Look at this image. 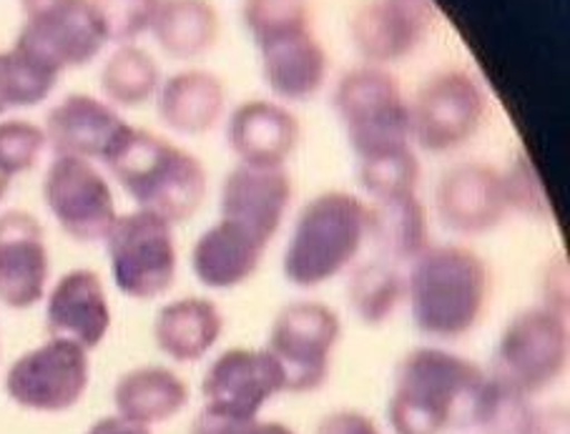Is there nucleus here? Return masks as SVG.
I'll use <instances>...</instances> for the list:
<instances>
[{
  "mask_svg": "<svg viewBox=\"0 0 570 434\" xmlns=\"http://www.w3.org/2000/svg\"><path fill=\"white\" fill-rule=\"evenodd\" d=\"M405 304L420 334L440 342L468 337L483 322L493 274L480 254L460 244H430L410 262Z\"/></svg>",
  "mask_w": 570,
  "mask_h": 434,
  "instance_id": "f257e3e1",
  "label": "nucleus"
},
{
  "mask_svg": "<svg viewBox=\"0 0 570 434\" xmlns=\"http://www.w3.org/2000/svg\"><path fill=\"white\" fill-rule=\"evenodd\" d=\"M485 379L473 359L442 347L410 349L397 362L387 400L395 434H442L468 427L470 407Z\"/></svg>",
  "mask_w": 570,
  "mask_h": 434,
  "instance_id": "f03ea898",
  "label": "nucleus"
},
{
  "mask_svg": "<svg viewBox=\"0 0 570 434\" xmlns=\"http://www.w3.org/2000/svg\"><path fill=\"white\" fill-rule=\"evenodd\" d=\"M104 164L136 209L161 216L171 226L191 221L209 189L204 164L149 128L129 126Z\"/></svg>",
  "mask_w": 570,
  "mask_h": 434,
  "instance_id": "7ed1b4c3",
  "label": "nucleus"
},
{
  "mask_svg": "<svg viewBox=\"0 0 570 434\" xmlns=\"http://www.w3.org/2000/svg\"><path fill=\"white\" fill-rule=\"evenodd\" d=\"M367 241V204L357 194L330 189L302 206L284 246L282 274L297 289L337 279Z\"/></svg>",
  "mask_w": 570,
  "mask_h": 434,
  "instance_id": "20e7f679",
  "label": "nucleus"
},
{
  "mask_svg": "<svg viewBox=\"0 0 570 434\" xmlns=\"http://www.w3.org/2000/svg\"><path fill=\"white\" fill-rule=\"evenodd\" d=\"M332 106L357 159L412 146L410 103L385 68H352L334 88Z\"/></svg>",
  "mask_w": 570,
  "mask_h": 434,
  "instance_id": "39448f33",
  "label": "nucleus"
},
{
  "mask_svg": "<svg viewBox=\"0 0 570 434\" xmlns=\"http://www.w3.org/2000/svg\"><path fill=\"white\" fill-rule=\"evenodd\" d=\"M570 357L568 317L546 307H528L505 324L498 337L490 372L525 397L546 392L563 377Z\"/></svg>",
  "mask_w": 570,
  "mask_h": 434,
  "instance_id": "423d86ee",
  "label": "nucleus"
},
{
  "mask_svg": "<svg viewBox=\"0 0 570 434\" xmlns=\"http://www.w3.org/2000/svg\"><path fill=\"white\" fill-rule=\"evenodd\" d=\"M104 244L114 284L124 297L154 302L174 286L179 251L174 226L161 216L141 209L119 214Z\"/></svg>",
  "mask_w": 570,
  "mask_h": 434,
  "instance_id": "0eeeda50",
  "label": "nucleus"
},
{
  "mask_svg": "<svg viewBox=\"0 0 570 434\" xmlns=\"http://www.w3.org/2000/svg\"><path fill=\"white\" fill-rule=\"evenodd\" d=\"M342 322L330 304L294 299L274 314L267 349L284 372V392L312 394L330 379Z\"/></svg>",
  "mask_w": 570,
  "mask_h": 434,
  "instance_id": "6e6552de",
  "label": "nucleus"
},
{
  "mask_svg": "<svg viewBox=\"0 0 570 434\" xmlns=\"http://www.w3.org/2000/svg\"><path fill=\"white\" fill-rule=\"evenodd\" d=\"M488 116V93L473 73L450 68L428 78L410 103V144L450 154L473 141Z\"/></svg>",
  "mask_w": 570,
  "mask_h": 434,
  "instance_id": "1a4fd4ad",
  "label": "nucleus"
},
{
  "mask_svg": "<svg viewBox=\"0 0 570 434\" xmlns=\"http://www.w3.org/2000/svg\"><path fill=\"white\" fill-rule=\"evenodd\" d=\"M88 382V352L73 342L48 337L8 367L6 394L28 412L61 414L83 400Z\"/></svg>",
  "mask_w": 570,
  "mask_h": 434,
  "instance_id": "9d476101",
  "label": "nucleus"
},
{
  "mask_svg": "<svg viewBox=\"0 0 570 434\" xmlns=\"http://www.w3.org/2000/svg\"><path fill=\"white\" fill-rule=\"evenodd\" d=\"M43 201L68 239L98 244L116 221L111 184L94 161L76 156H56L43 176Z\"/></svg>",
  "mask_w": 570,
  "mask_h": 434,
  "instance_id": "9b49d317",
  "label": "nucleus"
},
{
  "mask_svg": "<svg viewBox=\"0 0 570 434\" xmlns=\"http://www.w3.org/2000/svg\"><path fill=\"white\" fill-rule=\"evenodd\" d=\"M440 224L458 236H483L508 219L503 171L495 166L465 161L442 174L435 189Z\"/></svg>",
  "mask_w": 570,
  "mask_h": 434,
  "instance_id": "f8f14e48",
  "label": "nucleus"
},
{
  "mask_svg": "<svg viewBox=\"0 0 570 434\" xmlns=\"http://www.w3.org/2000/svg\"><path fill=\"white\" fill-rule=\"evenodd\" d=\"M51 279L43 224L26 209L0 214V304L8 309H33L46 299Z\"/></svg>",
  "mask_w": 570,
  "mask_h": 434,
  "instance_id": "ddd939ff",
  "label": "nucleus"
},
{
  "mask_svg": "<svg viewBox=\"0 0 570 434\" xmlns=\"http://www.w3.org/2000/svg\"><path fill=\"white\" fill-rule=\"evenodd\" d=\"M435 18L432 0H370L352 16L350 36L367 66L382 68L415 53Z\"/></svg>",
  "mask_w": 570,
  "mask_h": 434,
  "instance_id": "4468645a",
  "label": "nucleus"
},
{
  "mask_svg": "<svg viewBox=\"0 0 570 434\" xmlns=\"http://www.w3.org/2000/svg\"><path fill=\"white\" fill-rule=\"evenodd\" d=\"M277 394H284V372L267 349H226L202 379L204 404L239 417H259Z\"/></svg>",
  "mask_w": 570,
  "mask_h": 434,
  "instance_id": "2eb2a0df",
  "label": "nucleus"
},
{
  "mask_svg": "<svg viewBox=\"0 0 570 434\" xmlns=\"http://www.w3.org/2000/svg\"><path fill=\"white\" fill-rule=\"evenodd\" d=\"M16 41L63 73L68 68L96 61L108 38L91 0H63L43 13L26 18Z\"/></svg>",
  "mask_w": 570,
  "mask_h": 434,
  "instance_id": "dca6fc26",
  "label": "nucleus"
},
{
  "mask_svg": "<svg viewBox=\"0 0 570 434\" xmlns=\"http://www.w3.org/2000/svg\"><path fill=\"white\" fill-rule=\"evenodd\" d=\"M292 194V179L284 166L259 169L237 164L222 181L219 219L239 224L264 244H272L289 211Z\"/></svg>",
  "mask_w": 570,
  "mask_h": 434,
  "instance_id": "f3484780",
  "label": "nucleus"
},
{
  "mask_svg": "<svg viewBox=\"0 0 570 434\" xmlns=\"http://www.w3.org/2000/svg\"><path fill=\"white\" fill-rule=\"evenodd\" d=\"M111 329V304L94 269H71L46 297V332L51 339L73 342L86 352L104 344Z\"/></svg>",
  "mask_w": 570,
  "mask_h": 434,
  "instance_id": "a211bd4d",
  "label": "nucleus"
},
{
  "mask_svg": "<svg viewBox=\"0 0 570 434\" xmlns=\"http://www.w3.org/2000/svg\"><path fill=\"white\" fill-rule=\"evenodd\" d=\"M129 126L111 103L88 93H71L48 111L43 134L56 156L106 161Z\"/></svg>",
  "mask_w": 570,
  "mask_h": 434,
  "instance_id": "6ab92c4d",
  "label": "nucleus"
},
{
  "mask_svg": "<svg viewBox=\"0 0 570 434\" xmlns=\"http://www.w3.org/2000/svg\"><path fill=\"white\" fill-rule=\"evenodd\" d=\"M302 126L279 101H254L234 108L226 124V144L244 166L282 169L297 151Z\"/></svg>",
  "mask_w": 570,
  "mask_h": 434,
  "instance_id": "aec40b11",
  "label": "nucleus"
},
{
  "mask_svg": "<svg viewBox=\"0 0 570 434\" xmlns=\"http://www.w3.org/2000/svg\"><path fill=\"white\" fill-rule=\"evenodd\" d=\"M259 236L242 229L239 224L219 219L202 231L191 246V272L206 289L229 292L244 286L259 272L267 254Z\"/></svg>",
  "mask_w": 570,
  "mask_h": 434,
  "instance_id": "412c9836",
  "label": "nucleus"
},
{
  "mask_svg": "<svg viewBox=\"0 0 570 434\" xmlns=\"http://www.w3.org/2000/svg\"><path fill=\"white\" fill-rule=\"evenodd\" d=\"M262 76L269 91L287 103H304L322 91L330 58L312 31L259 46Z\"/></svg>",
  "mask_w": 570,
  "mask_h": 434,
  "instance_id": "4be33fe9",
  "label": "nucleus"
},
{
  "mask_svg": "<svg viewBox=\"0 0 570 434\" xmlns=\"http://www.w3.org/2000/svg\"><path fill=\"white\" fill-rule=\"evenodd\" d=\"M226 108L222 78L202 68H189L166 78L156 93V114L169 131L204 136L219 126Z\"/></svg>",
  "mask_w": 570,
  "mask_h": 434,
  "instance_id": "5701e85b",
  "label": "nucleus"
},
{
  "mask_svg": "<svg viewBox=\"0 0 570 434\" xmlns=\"http://www.w3.org/2000/svg\"><path fill=\"white\" fill-rule=\"evenodd\" d=\"M224 334V314L206 297H181L156 312L154 342L166 357L191 364L204 359Z\"/></svg>",
  "mask_w": 570,
  "mask_h": 434,
  "instance_id": "b1692460",
  "label": "nucleus"
},
{
  "mask_svg": "<svg viewBox=\"0 0 570 434\" xmlns=\"http://www.w3.org/2000/svg\"><path fill=\"white\" fill-rule=\"evenodd\" d=\"M189 397L186 379L161 364L134 367L114 384L116 414L144 427L174 420L189 404Z\"/></svg>",
  "mask_w": 570,
  "mask_h": 434,
  "instance_id": "393cba45",
  "label": "nucleus"
},
{
  "mask_svg": "<svg viewBox=\"0 0 570 434\" xmlns=\"http://www.w3.org/2000/svg\"><path fill=\"white\" fill-rule=\"evenodd\" d=\"M149 33L174 61H194L219 41L222 18L212 0H161Z\"/></svg>",
  "mask_w": 570,
  "mask_h": 434,
  "instance_id": "a878e982",
  "label": "nucleus"
},
{
  "mask_svg": "<svg viewBox=\"0 0 570 434\" xmlns=\"http://www.w3.org/2000/svg\"><path fill=\"white\" fill-rule=\"evenodd\" d=\"M367 239L390 264H410L430 246V221L417 194L372 201L367 206Z\"/></svg>",
  "mask_w": 570,
  "mask_h": 434,
  "instance_id": "bb28decb",
  "label": "nucleus"
},
{
  "mask_svg": "<svg viewBox=\"0 0 570 434\" xmlns=\"http://www.w3.org/2000/svg\"><path fill=\"white\" fill-rule=\"evenodd\" d=\"M405 274L397 264L372 259L350 274L347 304L365 327H382L405 304Z\"/></svg>",
  "mask_w": 570,
  "mask_h": 434,
  "instance_id": "cd10ccee",
  "label": "nucleus"
},
{
  "mask_svg": "<svg viewBox=\"0 0 570 434\" xmlns=\"http://www.w3.org/2000/svg\"><path fill=\"white\" fill-rule=\"evenodd\" d=\"M98 83L106 103L114 108H139L159 93L161 68L141 46L126 43L106 58Z\"/></svg>",
  "mask_w": 570,
  "mask_h": 434,
  "instance_id": "c85d7f7f",
  "label": "nucleus"
},
{
  "mask_svg": "<svg viewBox=\"0 0 570 434\" xmlns=\"http://www.w3.org/2000/svg\"><path fill=\"white\" fill-rule=\"evenodd\" d=\"M61 71L23 43H13L0 51V88L8 111L13 108H33L43 103L58 86Z\"/></svg>",
  "mask_w": 570,
  "mask_h": 434,
  "instance_id": "c756f323",
  "label": "nucleus"
},
{
  "mask_svg": "<svg viewBox=\"0 0 570 434\" xmlns=\"http://www.w3.org/2000/svg\"><path fill=\"white\" fill-rule=\"evenodd\" d=\"M535 404L533 397L508 387L485 372V379L473 400L468 417V430L480 434H528L533 422Z\"/></svg>",
  "mask_w": 570,
  "mask_h": 434,
  "instance_id": "7c9ffc66",
  "label": "nucleus"
},
{
  "mask_svg": "<svg viewBox=\"0 0 570 434\" xmlns=\"http://www.w3.org/2000/svg\"><path fill=\"white\" fill-rule=\"evenodd\" d=\"M422 166L412 146L357 159V184L372 201L417 194Z\"/></svg>",
  "mask_w": 570,
  "mask_h": 434,
  "instance_id": "2f4dec72",
  "label": "nucleus"
},
{
  "mask_svg": "<svg viewBox=\"0 0 570 434\" xmlns=\"http://www.w3.org/2000/svg\"><path fill=\"white\" fill-rule=\"evenodd\" d=\"M242 21L257 48L267 46L279 38L312 31L309 0H244Z\"/></svg>",
  "mask_w": 570,
  "mask_h": 434,
  "instance_id": "473e14b6",
  "label": "nucleus"
},
{
  "mask_svg": "<svg viewBox=\"0 0 570 434\" xmlns=\"http://www.w3.org/2000/svg\"><path fill=\"white\" fill-rule=\"evenodd\" d=\"M503 189L510 214L523 216L525 221L533 224L553 221V209H550L546 186L540 181L533 161L525 154H518L503 171Z\"/></svg>",
  "mask_w": 570,
  "mask_h": 434,
  "instance_id": "72a5a7b5",
  "label": "nucleus"
},
{
  "mask_svg": "<svg viewBox=\"0 0 570 434\" xmlns=\"http://www.w3.org/2000/svg\"><path fill=\"white\" fill-rule=\"evenodd\" d=\"M46 146L43 126L26 118L0 121V174L13 179V176L33 171Z\"/></svg>",
  "mask_w": 570,
  "mask_h": 434,
  "instance_id": "f704fd0d",
  "label": "nucleus"
},
{
  "mask_svg": "<svg viewBox=\"0 0 570 434\" xmlns=\"http://www.w3.org/2000/svg\"><path fill=\"white\" fill-rule=\"evenodd\" d=\"M161 0H91L108 43H136V38L151 31L156 8Z\"/></svg>",
  "mask_w": 570,
  "mask_h": 434,
  "instance_id": "c9c22d12",
  "label": "nucleus"
},
{
  "mask_svg": "<svg viewBox=\"0 0 570 434\" xmlns=\"http://www.w3.org/2000/svg\"><path fill=\"white\" fill-rule=\"evenodd\" d=\"M259 417H239V414L224 412L204 404L191 422L189 434H259Z\"/></svg>",
  "mask_w": 570,
  "mask_h": 434,
  "instance_id": "e433bc0d",
  "label": "nucleus"
},
{
  "mask_svg": "<svg viewBox=\"0 0 570 434\" xmlns=\"http://www.w3.org/2000/svg\"><path fill=\"white\" fill-rule=\"evenodd\" d=\"M540 307L568 317V264L566 256H553L543 269V279H540Z\"/></svg>",
  "mask_w": 570,
  "mask_h": 434,
  "instance_id": "4c0bfd02",
  "label": "nucleus"
},
{
  "mask_svg": "<svg viewBox=\"0 0 570 434\" xmlns=\"http://www.w3.org/2000/svg\"><path fill=\"white\" fill-rule=\"evenodd\" d=\"M314 434H385L370 414L360 410H334L317 422Z\"/></svg>",
  "mask_w": 570,
  "mask_h": 434,
  "instance_id": "58836bf2",
  "label": "nucleus"
},
{
  "mask_svg": "<svg viewBox=\"0 0 570 434\" xmlns=\"http://www.w3.org/2000/svg\"><path fill=\"white\" fill-rule=\"evenodd\" d=\"M528 434H568V410L558 407V404L543 410L535 407Z\"/></svg>",
  "mask_w": 570,
  "mask_h": 434,
  "instance_id": "ea45409f",
  "label": "nucleus"
},
{
  "mask_svg": "<svg viewBox=\"0 0 570 434\" xmlns=\"http://www.w3.org/2000/svg\"><path fill=\"white\" fill-rule=\"evenodd\" d=\"M86 434H154V432L151 427H144V424L119 417V414H108V417L96 420Z\"/></svg>",
  "mask_w": 570,
  "mask_h": 434,
  "instance_id": "a19ab883",
  "label": "nucleus"
},
{
  "mask_svg": "<svg viewBox=\"0 0 570 434\" xmlns=\"http://www.w3.org/2000/svg\"><path fill=\"white\" fill-rule=\"evenodd\" d=\"M18 3H21L23 16L31 18V16H38V13L48 11V8L63 3V0H18Z\"/></svg>",
  "mask_w": 570,
  "mask_h": 434,
  "instance_id": "79ce46f5",
  "label": "nucleus"
},
{
  "mask_svg": "<svg viewBox=\"0 0 570 434\" xmlns=\"http://www.w3.org/2000/svg\"><path fill=\"white\" fill-rule=\"evenodd\" d=\"M259 434H297L292 427L282 422H262V432Z\"/></svg>",
  "mask_w": 570,
  "mask_h": 434,
  "instance_id": "37998d69",
  "label": "nucleus"
},
{
  "mask_svg": "<svg viewBox=\"0 0 570 434\" xmlns=\"http://www.w3.org/2000/svg\"><path fill=\"white\" fill-rule=\"evenodd\" d=\"M11 181L13 179H8L6 174H0V201L6 199V194H8V189H11Z\"/></svg>",
  "mask_w": 570,
  "mask_h": 434,
  "instance_id": "c03bdc74",
  "label": "nucleus"
},
{
  "mask_svg": "<svg viewBox=\"0 0 570 434\" xmlns=\"http://www.w3.org/2000/svg\"><path fill=\"white\" fill-rule=\"evenodd\" d=\"M3 114H8V108L3 103V88H0V116H3Z\"/></svg>",
  "mask_w": 570,
  "mask_h": 434,
  "instance_id": "a18cd8bd",
  "label": "nucleus"
}]
</instances>
